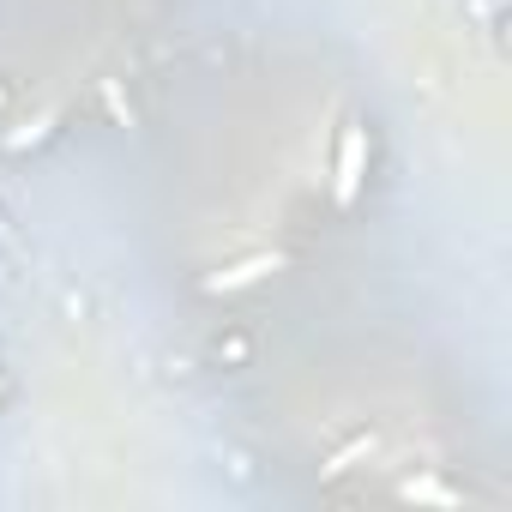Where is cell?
Instances as JSON below:
<instances>
[{
    "instance_id": "6da1fadb",
    "label": "cell",
    "mask_w": 512,
    "mask_h": 512,
    "mask_svg": "<svg viewBox=\"0 0 512 512\" xmlns=\"http://www.w3.org/2000/svg\"><path fill=\"white\" fill-rule=\"evenodd\" d=\"M368 127H344L338 133V157H332V199L338 205H356L362 193V175H368Z\"/></svg>"
},
{
    "instance_id": "7a4b0ae2",
    "label": "cell",
    "mask_w": 512,
    "mask_h": 512,
    "mask_svg": "<svg viewBox=\"0 0 512 512\" xmlns=\"http://www.w3.org/2000/svg\"><path fill=\"white\" fill-rule=\"evenodd\" d=\"M266 272H278V253H247V260L223 266L217 278H205V296H229V290H247V284H260Z\"/></svg>"
},
{
    "instance_id": "3957f363",
    "label": "cell",
    "mask_w": 512,
    "mask_h": 512,
    "mask_svg": "<svg viewBox=\"0 0 512 512\" xmlns=\"http://www.w3.org/2000/svg\"><path fill=\"white\" fill-rule=\"evenodd\" d=\"M362 452H374V434H362V440H350V446H344V452H338V458L326 464V476H338V470H350V464H356Z\"/></svg>"
},
{
    "instance_id": "277c9868",
    "label": "cell",
    "mask_w": 512,
    "mask_h": 512,
    "mask_svg": "<svg viewBox=\"0 0 512 512\" xmlns=\"http://www.w3.org/2000/svg\"><path fill=\"white\" fill-rule=\"evenodd\" d=\"M19 235H13V223H7V211H0V247H13Z\"/></svg>"
}]
</instances>
